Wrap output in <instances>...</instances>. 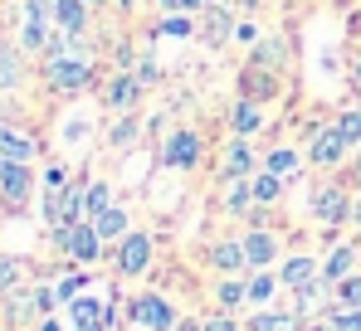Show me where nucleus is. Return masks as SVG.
Here are the masks:
<instances>
[{"label":"nucleus","mask_w":361,"mask_h":331,"mask_svg":"<svg viewBox=\"0 0 361 331\" xmlns=\"http://www.w3.org/2000/svg\"><path fill=\"white\" fill-rule=\"evenodd\" d=\"M44 78L59 88V93H78L88 78H93V63L83 54H59V49H49V63H44Z\"/></svg>","instance_id":"1"},{"label":"nucleus","mask_w":361,"mask_h":331,"mask_svg":"<svg viewBox=\"0 0 361 331\" xmlns=\"http://www.w3.org/2000/svg\"><path fill=\"white\" fill-rule=\"evenodd\" d=\"M54 239H59V249L73 258V263H98V254H103V239H98L93 220H78V224H68V229H54Z\"/></svg>","instance_id":"2"},{"label":"nucleus","mask_w":361,"mask_h":331,"mask_svg":"<svg viewBox=\"0 0 361 331\" xmlns=\"http://www.w3.org/2000/svg\"><path fill=\"white\" fill-rule=\"evenodd\" d=\"M49 15H54V0H25V25H20V44L25 49H49Z\"/></svg>","instance_id":"3"},{"label":"nucleus","mask_w":361,"mask_h":331,"mask_svg":"<svg viewBox=\"0 0 361 331\" xmlns=\"http://www.w3.org/2000/svg\"><path fill=\"white\" fill-rule=\"evenodd\" d=\"M147 268H152V239L127 229V234L118 239V273L137 277V273H147Z\"/></svg>","instance_id":"4"},{"label":"nucleus","mask_w":361,"mask_h":331,"mask_svg":"<svg viewBox=\"0 0 361 331\" xmlns=\"http://www.w3.org/2000/svg\"><path fill=\"white\" fill-rule=\"evenodd\" d=\"M68 317H73V331H113V307L88 292L68 302Z\"/></svg>","instance_id":"5"},{"label":"nucleus","mask_w":361,"mask_h":331,"mask_svg":"<svg viewBox=\"0 0 361 331\" xmlns=\"http://www.w3.org/2000/svg\"><path fill=\"white\" fill-rule=\"evenodd\" d=\"M347 151H352V146H347V137H342V132H337V122H332V127H317V132H312L307 161H312V166H337Z\"/></svg>","instance_id":"6"},{"label":"nucleus","mask_w":361,"mask_h":331,"mask_svg":"<svg viewBox=\"0 0 361 331\" xmlns=\"http://www.w3.org/2000/svg\"><path fill=\"white\" fill-rule=\"evenodd\" d=\"M312 215H317V224H342L352 215L347 190H342V185H317V190H312Z\"/></svg>","instance_id":"7"},{"label":"nucleus","mask_w":361,"mask_h":331,"mask_svg":"<svg viewBox=\"0 0 361 331\" xmlns=\"http://www.w3.org/2000/svg\"><path fill=\"white\" fill-rule=\"evenodd\" d=\"M235 25H240V20H235L225 5H215V0L200 10V39H205L210 49H220L225 39H235Z\"/></svg>","instance_id":"8"},{"label":"nucleus","mask_w":361,"mask_h":331,"mask_svg":"<svg viewBox=\"0 0 361 331\" xmlns=\"http://www.w3.org/2000/svg\"><path fill=\"white\" fill-rule=\"evenodd\" d=\"M132 317H137V322H142L147 331H171V327H176V312H171V302H166V297H157V292L137 297V302H132Z\"/></svg>","instance_id":"9"},{"label":"nucleus","mask_w":361,"mask_h":331,"mask_svg":"<svg viewBox=\"0 0 361 331\" xmlns=\"http://www.w3.org/2000/svg\"><path fill=\"white\" fill-rule=\"evenodd\" d=\"M200 161V137L195 132H176L166 146H161V166H176V170H190Z\"/></svg>","instance_id":"10"},{"label":"nucleus","mask_w":361,"mask_h":331,"mask_svg":"<svg viewBox=\"0 0 361 331\" xmlns=\"http://www.w3.org/2000/svg\"><path fill=\"white\" fill-rule=\"evenodd\" d=\"M88 0H54V20H59V35L63 39H78L88 30Z\"/></svg>","instance_id":"11"},{"label":"nucleus","mask_w":361,"mask_h":331,"mask_svg":"<svg viewBox=\"0 0 361 331\" xmlns=\"http://www.w3.org/2000/svg\"><path fill=\"white\" fill-rule=\"evenodd\" d=\"M240 244H244V258H249V268H269V263L279 258V244H274V234H269V229H249Z\"/></svg>","instance_id":"12"},{"label":"nucleus","mask_w":361,"mask_h":331,"mask_svg":"<svg viewBox=\"0 0 361 331\" xmlns=\"http://www.w3.org/2000/svg\"><path fill=\"white\" fill-rule=\"evenodd\" d=\"M30 166H20V161H5V170H0V195L10 200V205H25L30 200Z\"/></svg>","instance_id":"13"},{"label":"nucleus","mask_w":361,"mask_h":331,"mask_svg":"<svg viewBox=\"0 0 361 331\" xmlns=\"http://www.w3.org/2000/svg\"><path fill=\"white\" fill-rule=\"evenodd\" d=\"M137 93H142L137 73H127V68H122L118 78L108 83V108H113V112H132V108H137Z\"/></svg>","instance_id":"14"},{"label":"nucleus","mask_w":361,"mask_h":331,"mask_svg":"<svg viewBox=\"0 0 361 331\" xmlns=\"http://www.w3.org/2000/svg\"><path fill=\"white\" fill-rule=\"evenodd\" d=\"M210 263H215L220 273H240V268H249V258H244V244H240V239H225V244H215V249H210Z\"/></svg>","instance_id":"15"},{"label":"nucleus","mask_w":361,"mask_h":331,"mask_svg":"<svg viewBox=\"0 0 361 331\" xmlns=\"http://www.w3.org/2000/svg\"><path fill=\"white\" fill-rule=\"evenodd\" d=\"M0 156H5V161L30 166V161H35V142L20 137V132H10V127H0Z\"/></svg>","instance_id":"16"},{"label":"nucleus","mask_w":361,"mask_h":331,"mask_svg":"<svg viewBox=\"0 0 361 331\" xmlns=\"http://www.w3.org/2000/svg\"><path fill=\"white\" fill-rule=\"evenodd\" d=\"M93 229H98V239H103V244H113V239H122V234H127V210H118V205H108L103 215H93Z\"/></svg>","instance_id":"17"},{"label":"nucleus","mask_w":361,"mask_h":331,"mask_svg":"<svg viewBox=\"0 0 361 331\" xmlns=\"http://www.w3.org/2000/svg\"><path fill=\"white\" fill-rule=\"evenodd\" d=\"M249 170H254V151H249L244 137H235V142L225 146V175L235 180V175H249Z\"/></svg>","instance_id":"18"},{"label":"nucleus","mask_w":361,"mask_h":331,"mask_svg":"<svg viewBox=\"0 0 361 331\" xmlns=\"http://www.w3.org/2000/svg\"><path fill=\"white\" fill-rule=\"evenodd\" d=\"M312 277H317V263H312L307 254H298V258H288V263H283L279 282H283V287H302V282H312Z\"/></svg>","instance_id":"19"},{"label":"nucleus","mask_w":361,"mask_h":331,"mask_svg":"<svg viewBox=\"0 0 361 331\" xmlns=\"http://www.w3.org/2000/svg\"><path fill=\"white\" fill-rule=\"evenodd\" d=\"M20 78H25V58L15 54V49H5V44H0V93L20 88Z\"/></svg>","instance_id":"20"},{"label":"nucleus","mask_w":361,"mask_h":331,"mask_svg":"<svg viewBox=\"0 0 361 331\" xmlns=\"http://www.w3.org/2000/svg\"><path fill=\"white\" fill-rule=\"evenodd\" d=\"M352 263H357V249H352V244L332 249V258H327V268H322V282H342V277L352 273Z\"/></svg>","instance_id":"21"},{"label":"nucleus","mask_w":361,"mask_h":331,"mask_svg":"<svg viewBox=\"0 0 361 331\" xmlns=\"http://www.w3.org/2000/svg\"><path fill=\"white\" fill-rule=\"evenodd\" d=\"M283 39H264L259 49H254V58H249V68H264V73H279V63H283Z\"/></svg>","instance_id":"22"},{"label":"nucleus","mask_w":361,"mask_h":331,"mask_svg":"<svg viewBox=\"0 0 361 331\" xmlns=\"http://www.w3.org/2000/svg\"><path fill=\"white\" fill-rule=\"evenodd\" d=\"M230 127H235V137H249V132L259 127V103H254V98H240V103L230 108Z\"/></svg>","instance_id":"23"},{"label":"nucleus","mask_w":361,"mask_h":331,"mask_svg":"<svg viewBox=\"0 0 361 331\" xmlns=\"http://www.w3.org/2000/svg\"><path fill=\"white\" fill-rule=\"evenodd\" d=\"M157 35H161V39H190L195 25H190L185 10H176V15H166V20H157Z\"/></svg>","instance_id":"24"},{"label":"nucleus","mask_w":361,"mask_h":331,"mask_svg":"<svg viewBox=\"0 0 361 331\" xmlns=\"http://www.w3.org/2000/svg\"><path fill=\"white\" fill-rule=\"evenodd\" d=\"M108 205H113V185H108V180H93L88 195H83V215L93 220V215H103Z\"/></svg>","instance_id":"25"},{"label":"nucleus","mask_w":361,"mask_h":331,"mask_svg":"<svg viewBox=\"0 0 361 331\" xmlns=\"http://www.w3.org/2000/svg\"><path fill=\"white\" fill-rule=\"evenodd\" d=\"M249 331H298V317L293 312H259L249 322Z\"/></svg>","instance_id":"26"},{"label":"nucleus","mask_w":361,"mask_h":331,"mask_svg":"<svg viewBox=\"0 0 361 331\" xmlns=\"http://www.w3.org/2000/svg\"><path fill=\"white\" fill-rule=\"evenodd\" d=\"M279 195H283V175H274V170L254 175V200H259V205H269V200H279Z\"/></svg>","instance_id":"27"},{"label":"nucleus","mask_w":361,"mask_h":331,"mask_svg":"<svg viewBox=\"0 0 361 331\" xmlns=\"http://www.w3.org/2000/svg\"><path fill=\"white\" fill-rule=\"evenodd\" d=\"M249 200H254V180H230V190H225V205H230V210H235V215H240V210H249Z\"/></svg>","instance_id":"28"},{"label":"nucleus","mask_w":361,"mask_h":331,"mask_svg":"<svg viewBox=\"0 0 361 331\" xmlns=\"http://www.w3.org/2000/svg\"><path fill=\"white\" fill-rule=\"evenodd\" d=\"M264 170H274V175H293V170H298V156H293L288 146H274L269 161H264Z\"/></svg>","instance_id":"29"},{"label":"nucleus","mask_w":361,"mask_h":331,"mask_svg":"<svg viewBox=\"0 0 361 331\" xmlns=\"http://www.w3.org/2000/svg\"><path fill=\"white\" fill-rule=\"evenodd\" d=\"M337 132L347 137V146H361V108H347L337 117Z\"/></svg>","instance_id":"30"},{"label":"nucleus","mask_w":361,"mask_h":331,"mask_svg":"<svg viewBox=\"0 0 361 331\" xmlns=\"http://www.w3.org/2000/svg\"><path fill=\"white\" fill-rule=\"evenodd\" d=\"M327 327L332 331H361V307H337V312L327 317Z\"/></svg>","instance_id":"31"},{"label":"nucleus","mask_w":361,"mask_h":331,"mask_svg":"<svg viewBox=\"0 0 361 331\" xmlns=\"http://www.w3.org/2000/svg\"><path fill=\"white\" fill-rule=\"evenodd\" d=\"M337 297H342V307H361V273H347L337 282Z\"/></svg>","instance_id":"32"},{"label":"nucleus","mask_w":361,"mask_h":331,"mask_svg":"<svg viewBox=\"0 0 361 331\" xmlns=\"http://www.w3.org/2000/svg\"><path fill=\"white\" fill-rule=\"evenodd\" d=\"M293 292H298V312H307V307H317V302H322V277L302 282V287H293Z\"/></svg>","instance_id":"33"},{"label":"nucleus","mask_w":361,"mask_h":331,"mask_svg":"<svg viewBox=\"0 0 361 331\" xmlns=\"http://www.w3.org/2000/svg\"><path fill=\"white\" fill-rule=\"evenodd\" d=\"M274 292H279V282H274V277H269V273H259V277H254V282H249V302H269Z\"/></svg>","instance_id":"34"},{"label":"nucleus","mask_w":361,"mask_h":331,"mask_svg":"<svg viewBox=\"0 0 361 331\" xmlns=\"http://www.w3.org/2000/svg\"><path fill=\"white\" fill-rule=\"evenodd\" d=\"M244 297H249V287H244V282H225V287H220V307H225V312H235Z\"/></svg>","instance_id":"35"},{"label":"nucleus","mask_w":361,"mask_h":331,"mask_svg":"<svg viewBox=\"0 0 361 331\" xmlns=\"http://www.w3.org/2000/svg\"><path fill=\"white\" fill-rule=\"evenodd\" d=\"M15 282H20V263L0 254V292H15Z\"/></svg>","instance_id":"36"},{"label":"nucleus","mask_w":361,"mask_h":331,"mask_svg":"<svg viewBox=\"0 0 361 331\" xmlns=\"http://www.w3.org/2000/svg\"><path fill=\"white\" fill-rule=\"evenodd\" d=\"M83 287H88V277H78V273H73V277H63L54 292H59V302H73V297H83Z\"/></svg>","instance_id":"37"},{"label":"nucleus","mask_w":361,"mask_h":331,"mask_svg":"<svg viewBox=\"0 0 361 331\" xmlns=\"http://www.w3.org/2000/svg\"><path fill=\"white\" fill-rule=\"evenodd\" d=\"M235 39H240V44H259V25H254V20H240V25H235Z\"/></svg>","instance_id":"38"},{"label":"nucleus","mask_w":361,"mask_h":331,"mask_svg":"<svg viewBox=\"0 0 361 331\" xmlns=\"http://www.w3.org/2000/svg\"><path fill=\"white\" fill-rule=\"evenodd\" d=\"M157 78H161V73H157V63H152V58H142V63H137V83H142V88H152Z\"/></svg>","instance_id":"39"},{"label":"nucleus","mask_w":361,"mask_h":331,"mask_svg":"<svg viewBox=\"0 0 361 331\" xmlns=\"http://www.w3.org/2000/svg\"><path fill=\"white\" fill-rule=\"evenodd\" d=\"M137 137V122H118V132H113V146H127Z\"/></svg>","instance_id":"40"},{"label":"nucleus","mask_w":361,"mask_h":331,"mask_svg":"<svg viewBox=\"0 0 361 331\" xmlns=\"http://www.w3.org/2000/svg\"><path fill=\"white\" fill-rule=\"evenodd\" d=\"M205 331H240V327H235L230 317H215V322H210V327H205Z\"/></svg>","instance_id":"41"},{"label":"nucleus","mask_w":361,"mask_h":331,"mask_svg":"<svg viewBox=\"0 0 361 331\" xmlns=\"http://www.w3.org/2000/svg\"><path fill=\"white\" fill-rule=\"evenodd\" d=\"M205 5H210V0H180V10H185V15H195V10H205Z\"/></svg>","instance_id":"42"},{"label":"nucleus","mask_w":361,"mask_h":331,"mask_svg":"<svg viewBox=\"0 0 361 331\" xmlns=\"http://www.w3.org/2000/svg\"><path fill=\"white\" fill-rule=\"evenodd\" d=\"M347 30H352V35H361V10H352V20H347Z\"/></svg>","instance_id":"43"},{"label":"nucleus","mask_w":361,"mask_h":331,"mask_svg":"<svg viewBox=\"0 0 361 331\" xmlns=\"http://www.w3.org/2000/svg\"><path fill=\"white\" fill-rule=\"evenodd\" d=\"M352 180L361 185V146H357V166H352Z\"/></svg>","instance_id":"44"},{"label":"nucleus","mask_w":361,"mask_h":331,"mask_svg":"<svg viewBox=\"0 0 361 331\" xmlns=\"http://www.w3.org/2000/svg\"><path fill=\"white\" fill-rule=\"evenodd\" d=\"M352 83H357V88H361V63H357V68H352Z\"/></svg>","instance_id":"45"},{"label":"nucleus","mask_w":361,"mask_h":331,"mask_svg":"<svg viewBox=\"0 0 361 331\" xmlns=\"http://www.w3.org/2000/svg\"><path fill=\"white\" fill-rule=\"evenodd\" d=\"M39 331H63V327H59V322H44V327H39Z\"/></svg>","instance_id":"46"},{"label":"nucleus","mask_w":361,"mask_h":331,"mask_svg":"<svg viewBox=\"0 0 361 331\" xmlns=\"http://www.w3.org/2000/svg\"><path fill=\"white\" fill-rule=\"evenodd\" d=\"M240 5H244V10H254V5H259V0H240Z\"/></svg>","instance_id":"47"},{"label":"nucleus","mask_w":361,"mask_h":331,"mask_svg":"<svg viewBox=\"0 0 361 331\" xmlns=\"http://www.w3.org/2000/svg\"><path fill=\"white\" fill-rule=\"evenodd\" d=\"M307 331H332V327H327V322H322V327H307Z\"/></svg>","instance_id":"48"},{"label":"nucleus","mask_w":361,"mask_h":331,"mask_svg":"<svg viewBox=\"0 0 361 331\" xmlns=\"http://www.w3.org/2000/svg\"><path fill=\"white\" fill-rule=\"evenodd\" d=\"M88 5H108V0H88Z\"/></svg>","instance_id":"49"}]
</instances>
